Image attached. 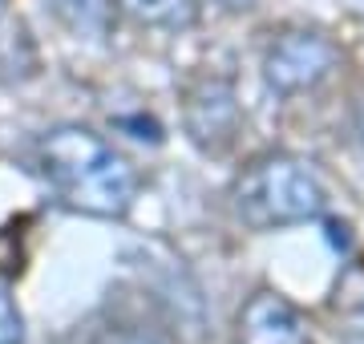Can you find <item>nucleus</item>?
<instances>
[{
    "mask_svg": "<svg viewBox=\"0 0 364 344\" xmlns=\"http://www.w3.org/2000/svg\"><path fill=\"white\" fill-rule=\"evenodd\" d=\"M33 166L69 211L90 219H122L134 207L138 174L90 126H53L33 142Z\"/></svg>",
    "mask_w": 364,
    "mask_h": 344,
    "instance_id": "f257e3e1",
    "label": "nucleus"
},
{
    "mask_svg": "<svg viewBox=\"0 0 364 344\" xmlns=\"http://www.w3.org/2000/svg\"><path fill=\"white\" fill-rule=\"evenodd\" d=\"M324 183L296 154H263L231 183V211L251 231L312 223L324 215Z\"/></svg>",
    "mask_w": 364,
    "mask_h": 344,
    "instance_id": "f03ea898",
    "label": "nucleus"
},
{
    "mask_svg": "<svg viewBox=\"0 0 364 344\" xmlns=\"http://www.w3.org/2000/svg\"><path fill=\"white\" fill-rule=\"evenodd\" d=\"M340 65V49L316 28H287L263 53V81L275 93H304L324 85Z\"/></svg>",
    "mask_w": 364,
    "mask_h": 344,
    "instance_id": "7ed1b4c3",
    "label": "nucleus"
},
{
    "mask_svg": "<svg viewBox=\"0 0 364 344\" xmlns=\"http://www.w3.org/2000/svg\"><path fill=\"white\" fill-rule=\"evenodd\" d=\"M182 126L191 134L198 150L219 154L227 150L239 130V102H235V85L227 77H198L186 90L182 102Z\"/></svg>",
    "mask_w": 364,
    "mask_h": 344,
    "instance_id": "20e7f679",
    "label": "nucleus"
},
{
    "mask_svg": "<svg viewBox=\"0 0 364 344\" xmlns=\"http://www.w3.org/2000/svg\"><path fill=\"white\" fill-rule=\"evenodd\" d=\"M235 344H312V336L287 296L259 288L235 312Z\"/></svg>",
    "mask_w": 364,
    "mask_h": 344,
    "instance_id": "39448f33",
    "label": "nucleus"
},
{
    "mask_svg": "<svg viewBox=\"0 0 364 344\" xmlns=\"http://www.w3.org/2000/svg\"><path fill=\"white\" fill-rule=\"evenodd\" d=\"M49 13L85 41H102L114 21V0H49Z\"/></svg>",
    "mask_w": 364,
    "mask_h": 344,
    "instance_id": "423d86ee",
    "label": "nucleus"
},
{
    "mask_svg": "<svg viewBox=\"0 0 364 344\" xmlns=\"http://www.w3.org/2000/svg\"><path fill=\"white\" fill-rule=\"evenodd\" d=\"M37 69V53L28 41L25 25L0 16V81H25Z\"/></svg>",
    "mask_w": 364,
    "mask_h": 344,
    "instance_id": "0eeeda50",
    "label": "nucleus"
},
{
    "mask_svg": "<svg viewBox=\"0 0 364 344\" xmlns=\"http://www.w3.org/2000/svg\"><path fill=\"white\" fill-rule=\"evenodd\" d=\"M122 13L150 28H186L195 21V0H117Z\"/></svg>",
    "mask_w": 364,
    "mask_h": 344,
    "instance_id": "6e6552de",
    "label": "nucleus"
},
{
    "mask_svg": "<svg viewBox=\"0 0 364 344\" xmlns=\"http://www.w3.org/2000/svg\"><path fill=\"white\" fill-rule=\"evenodd\" d=\"M0 344H25V320L9 288H0Z\"/></svg>",
    "mask_w": 364,
    "mask_h": 344,
    "instance_id": "1a4fd4ad",
    "label": "nucleus"
},
{
    "mask_svg": "<svg viewBox=\"0 0 364 344\" xmlns=\"http://www.w3.org/2000/svg\"><path fill=\"white\" fill-rule=\"evenodd\" d=\"M90 344H166V340L150 328H109L102 336H93Z\"/></svg>",
    "mask_w": 364,
    "mask_h": 344,
    "instance_id": "9d476101",
    "label": "nucleus"
},
{
    "mask_svg": "<svg viewBox=\"0 0 364 344\" xmlns=\"http://www.w3.org/2000/svg\"><path fill=\"white\" fill-rule=\"evenodd\" d=\"M352 122H356V134H360V142H364V102H356V109H352Z\"/></svg>",
    "mask_w": 364,
    "mask_h": 344,
    "instance_id": "9b49d317",
    "label": "nucleus"
}]
</instances>
